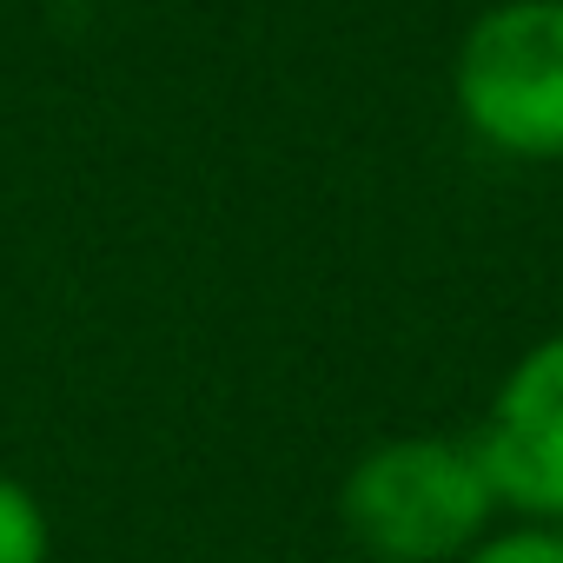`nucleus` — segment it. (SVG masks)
Here are the masks:
<instances>
[{"label":"nucleus","mask_w":563,"mask_h":563,"mask_svg":"<svg viewBox=\"0 0 563 563\" xmlns=\"http://www.w3.org/2000/svg\"><path fill=\"white\" fill-rule=\"evenodd\" d=\"M471 444L497 510H517L523 523H563V332L537 339L504 372Z\"/></svg>","instance_id":"nucleus-3"},{"label":"nucleus","mask_w":563,"mask_h":563,"mask_svg":"<svg viewBox=\"0 0 563 563\" xmlns=\"http://www.w3.org/2000/svg\"><path fill=\"white\" fill-rule=\"evenodd\" d=\"M47 556H54V523L41 497L0 471V563H47Z\"/></svg>","instance_id":"nucleus-4"},{"label":"nucleus","mask_w":563,"mask_h":563,"mask_svg":"<svg viewBox=\"0 0 563 563\" xmlns=\"http://www.w3.org/2000/svg\"><path fill=\"white\" fill-rule=\"evenodd\" d=\"M457 563H563V523H517V530H497L484 537L471 556Z\"/></svg>","instance_id":"nucleus-5"},{"label":"nucleus","mask_w":563,"mask_h":563,"mask_svg":"<svg viewBox=\"0 0 563 563\" xmlns=\"http://www.w3.org/2000/svg\"><path fill=\"white\" fill-rule=\"evenodd\" d=\"M339 517L372 563H457L490 537L497 490L471 438L411 431L372 444L345 471Z\"/></svg>","instance_id":"nucleus-1"},{"label":"nucleus","mask_w":563,"mask_h":563,"mask_svg":"<svg viewBox=\"0 0 563 563\" xmlns=\"http://www.w3.org/2000/svg\"><path fill=\"white\" fill-rule=\"evenodd\" d=\"M451 100L477 146L523 166H563V0L484 8L457 47Z\"/></svg>","instance_id":"nucleus-2"}]
</instances>
